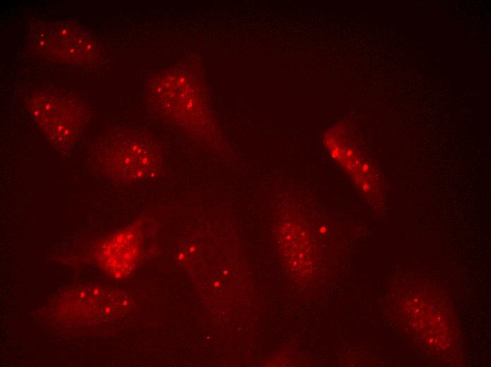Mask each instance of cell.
<instances>
[{
    "instance_id": "cell-1",
    "label": "cell",
    "mask_w": 491,
    "mask_h": 367,
    "mask_svg": "<svg viewBox=\"0 0 491 367\" xmlns=\"http://www.w3.org/2000/svg\"><path fill=\"white\" fill-rule=\"evenodd\" d=\"M95 161L111 179L125 184L153 178L162 158L154 140L144 133L120 131L105 136L95 149Z\"/></svg>"
},
{
    "instance_id": "cell-2",
    "label": "cell",
    "mask_w": 491,
    "mask_h": 367,
    "mask_svg": "<svg viewBox=\"0 0 491 367\" xmlns=\"http://www.w3.org/2000/svg\"><path fill=\"white\" fill-rule=\"evenodd\" d=\"M33 120L56 147L74 143L85 123V109L75 98L53 92L34 94L28 103Z\"/></svg>"
},
{
    "instance_id": "cell-3",
    "label": "cell",
    "mask_w": 491,
    "mask_h": 367,
    "mask_svg": "<svg viewBox=\"0 0 491 367\" xmlns=\"http://www.w3.org/2000/svg\"><path fill=\"white\" fill-rule=\"evenodd\" d=\"M37 48L61 61L83 63L93 59L95 44L80 27L68 22H54L37 31Z\"/></svg>"
},
{
    "instance_id": "cell-4",
    "label": "cell",
    "mask_w": 491,
    "mask_h": 367,
    "mask_svg": "<svg viewBox=\"0 0 491 367\" xmlns=\"http://www.w3.org/2000/svg\"><path fill=\"white\" fill-rule=\"evenodd\" d=\"M143 233L135 226L122 229L103 241L97 251L102 267L116 278L128 275L140 258Z\"/></svg>"
}]
</instances>
